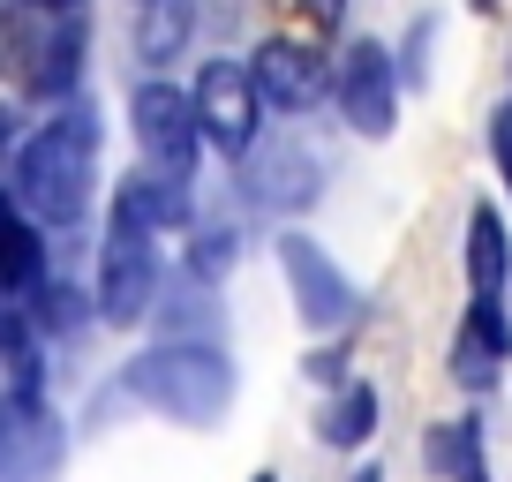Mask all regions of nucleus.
<instances>
[{
	"instance_id": "obj_1",
	"label": "nucleus",
	"mask_w": 512,
	"mask_h": 482,
	"mask_svg": "<svg viewBox=\"0 0 512 482\" xmlns=\"http://www.w3.org/2000/svg\"><path fill=\"white\" fill-rule=\"evenodd\" d=\"M98 196V106L68 98L8 159V204L31 226H76Z\"/></svg>"
},
{
	"instance_id": "obj_2",
	"label": "nucleus",
	"mask_w": 512,
	"mask_h": 482,
	"mask_svg": "<svg viewBox=\"0 0 512 482\" xmlns=\"http://www.w3.org/2000/svg\"><path fill=\"white\" fill-rule=\"evenodd\" d=\"M121 385L136 392L144 407H159V415L174 422H219L226 400H234V370H226V354L219 347H151L136 354L121 370Z\"/></svg>"
},
{
	"instance_id": "obj_3",
	"label": "nucleus",
	"mask_w": 512,
	"mask_h": 482,
	"mask_svg": "<svg viewBox=\"0 0 512 482\" xmlns=\"http://www.w3.org/2000/svg\"><path fill=\"white\" fill-rule=\"evenodd\" d=\"M166 264H159V234H144L136 219L106 211V241H98V279H91V317L98 324H144L159 309Z\"/></svg>"
},
{
	"instance_id": "obj_4",
	"label": "nucleus",
	"mask_w": 512,
	"mask_h": 482,
	"mask_svg": "<svg viewBox=\"0 0 512 482\" xmlns=\"http://www.w3.org/2000/svg\"><path fill=\"white\" fill-rule=\"evenodd\" d=\"M128 129H136V151H144V174H166V181H196L204 166V136H196V113H189V91L166 76L136 83L128 98Z\"/></svg>"
},
{
	"instance_id": "obj_5",
	"label": "nucleus",
	"mask_w": 512,
	"mask_h": 482,
	"mask_svg": "<svg viewBox=\"0 0 512 482\" xmlns=\"http://www.w3.org/2000/svg\"><path fill=\"white\" fill-rule=\"evenodd\" d=\"M332 106L354 136L384 144V136L400 129V68H392V46L377 38H347L332 61Z\"/></svg>"
},
{
	"instance_id": "obj_6",
	"label": "nucleus",
	"mask_w": 512,
	"mask_h": 482,
	"mask_svg": "<svg viewBox=\"0 0 512 482\" xmlns=\"http://www.w3.org/2000/svg\"><path fill=\"white\" fill-rule=\"evenodd\" d=\"M189 113H196V136H204L211 151L241 159V151L264 136V98H256V83H249V61H204L196 83H189Z\"/></svg>"
},
{
	"instance_id": "obj_7",
	"label": "nucleus",
	"mask_w": 512,
	"mask_h": 482,
	"mask_svg": "<svg viewBox=\"0 0 512 482\" xmlns=\"http://www.w3.org/2000/svg\"><path fill=\"white\" fill-rule=\"evenodd\" d=\"M234 166H241V196L256 211H302L324 189V151L309 136H256Z\"/></svg>"
},
{
	"instance_id": "obj_8",
	"label": "nucleus",
	"mask_w": 512,
	"mask_h": 482,
	"mask_svg": "<svg viewBox=\"0 0 512 482\" xmlns=\"http://www.w3.org/2000/svg\"><path fill=\"white\" fill-rule=\"evenodd\" d=\"M279 272H287L294 309H302L309 332H347V324H354V309H362V287H354V279L339 272V264L324 257L309 234H279Z\"/></svg>"
},
{
	"instance_id": "obj_9",
	"label": "nucleus",
	"mask_w": 512,
	"mask_h": 482,
	"mask_svg": "<svg viewBox=\"0 0 512 482\" xmlns=\"http://www.w3.org/2000/svg\"><path fill=\"white\" fill-rule=\"evenodd\" d=\"M68 460V430L53 422L46 400L0 392V482H53Z\"/></svg>"
},
{
	"instance_id": "obj_10",
	"label": "nucleus",
	"mask_w": 512,
	"mask_h": 482,
	"mask_svg": "<svg viewBox=\"0 0 512 482\" xmlns=\"http://www.w3.org/2000/svg\"><path fill=\"white\" fill-rule=\"evenodd\" d=\"M249 83L264 98V113H317L332 98V68L324 53H309L302 38H264L249 53Z\"/></svg>"
},
{
	"instance_id": "obj_11",
	"label": "nucleus",
	"mask_w": 512,
	"mask_h": 482,
	"mask_svg": "<svg viewBox=\"0 0 512 482\" xmlns=\"http://www.w3.org/2000/svg\"><path fill=\"white\" fill-rule=\"evenodd\" d=\"M505 354H512V324H505V302H467L460 332H452V385L460 392H497L505 377Z\"/></svg>"
},
{
	"instance_id": "obj_12",
	"label": "nucleus",
	"mask_w": 512,
	"mask_h": 482,
	"mask_svg": "<svg viewBox=\"0 0 512 482\" xmlns=\"http://www.w3.org/2000/svg\"><path fill=\"white\" fill-rule=\"evenodd\" d=\"M113 211L121 219H136L144 234H181L189 226V211H196V181H166V174H128L121 189H113Z\"/></svg>"
},
{
	"instance_id": "obj_13",
	"label": "nucleus",
	"mask_w": 512,
	"mask_h": 482,
	"mask_svg": "<svg viewBox=\"0 0 512 482\" xmlns=\"http://www.w3.org/2000/svg\"><path fill=\"white\" fill-rule=\"evenodd\" d=\"M38 287H46V241L8 204V189H0V294H8V302H31Z\"/></svg>"
},
{
	"instance_id": "obj_14",
	"label": "nucleus",
	"mask_w": 512,
	"mask_h": 482,
	"mask_svg": "<svg viewBox=\"0 0 512 482\" xmlns=\"http://www.w3.org/2000/svg\"><path fill=\"white\" fill-rule=\"evenodd\" d=\"M422 460H430L445 482H490V430H482V415L430 422V437H422Z\"/></svg>"
},
{
	"instance_id": "obj_15",
	"label": "nucleus",
	"mask_w": 512,
	"mask_h": 482,
	"mask_svg": "<svg viewBox=\"0 0 512 482\" xmlns=\"http://www.w3.org/2000/svg\"><path fill=\"white\" fill-rule=\"evenodd\" d=\"M505 272H512V234L497 219V204H475L467 211V294L505 302Z\"/></svg>"
},
{
	"instance_id": "obj_16",
	"label": "nucleus",
	"mask_w": 512,
	"mask_h": 482,
	"mask_svg": "<svg viewBox=\"0 0 512 482\" xmlns=\"http://www.w3.org/2000/svg\"><path fill=\"white\" fill-rule=\"evenodd\" d=\"M377 385H369V377H347V385H332L324 392V407H317V437L332 452H362L369 437H377Z\"/></svg>"
},
{
	"instance_id": "obj_17",
	"label": "nucleus",
	"mask_w": 512,
	"mask_h": 482,
	"mask_svg": "<svg viewBox=\"0 0 512 482\" xmlns=\"http://www.w3.org/2000/svg\"><path fill=\"white\" fill-rule=\"evenodd\" d=\"M189 38H196V0H136V61L144 68L189 61Z\"/></svg>"
},
{
	"instance_id": "obj_18",
	"label": "nucleus",
	"mask_w": 512,
	"mask_h": 482,
	"mask_svg": "<svg viewBox=\"0 0 512 482\" xmlns=\"http://www.w3.org/2000/svg\"><path fill=\"white\" fill-rule=\"evenodd\" d=\"M76 76H83V16H61V23L46 31V38H38V68H31V91H38V98H61V106H68Z\"/></svg>"
},
{
	"instance_id": "obj_19",
	"label": "nucleus",
	"mask_w": 512,
	"mask_h": 482,
	"mask_svg": "<svg viewBox=\"0 0 512 482\" xmlns=\"http://www.w3.org/2000/svg\"><path fill=\"white\" fill-rule=\"evenodd\" d=\"M226 264H234V234H226V226H211V234L189 241V279H196V287H211Z\"/></svg>"
},
{
	"instance_id": "obj_20",
	"label": "nucleus",
	"mask_w": 512,
	"mask_h": 482,
	"mask_svg": "<svg viewBox=\"0 0 512 482\" xmlns=\"http://www.w3.org/2000/svg\"><path fill=\"white\" fill-rule=\"evenodd\" d=\"M430 46H437V23H430V16H415L407 46L392 53V68H400V91H407V83H430Z\"/></svg>"
},
{
	"instance_id": "obj_21",
	"label": "nucleus",
	"mask_w": 512,
	"mask_h": 482,
	"mask_svg": "<svg viewBox=\"0 0 512 482\" xmlns=\"http://www.w3.org/2000/svg\"><path fill=\"white\" fill-rule=\"evenodd\" d=\"M23 53H38V38H31V0H0V68L23 61Z\"/></svg>"
},
{
	"instance_id": "obj_22",
	"label": "nucleus",
	"mask_w": 512,
	"mask_h": 482,
	"mask_svg": "<svg viewBox=\"0 0 512 482\" xmlns=\"http://www.w3.org/2000/svg\"><path fill=\"white\" fill-rule=\"evenodd\" d=\"M490 151H497V174H505V196H512V98L497 106V121H490Z\"/></svg>"
},
{
	"instance_id": "obj_23",
	"label": "nucleus",
	"mask_w": 512,
	"mask_h": 482,
	"mask_svg": "<svg viewBox=\"0 0 512 482\" xmlns=\"http://www.w3.org/2000/svg\"><path fill=\"white\" fill-rule=\"evenodd\" d=\"M309 377H317L324 392L347 385V347H339V339H332V347H317V354H309Z\"/></svg>"
},
{
	"instance_id": "obj_24",
	"label": "nucleus",
	"mask_w": 512,
	"mask_h": 482,
	"mask_svg": "<svg viewBox=\"0 0 512 482\" xmlns=\"http://www.w3.org/2000/svg\"><path fill=\"white\" fill-rule=\"evenodd\" d=\"M23 136H31V129H23V113H8V106H0V159H16V144H23Z\"/></svg>"
},
{
	"instance_id": "obj_25",
	"label": "nucleus",
	"mask_w": 512,
	"mask_h": 482,
	"mask_svg": "<svg viewBox=\"0 0 512 482\" xmlns=\"http://www.w3.org/2000/svg\"><path fill=\"white\" fill-rule=\"evenodd\" d=\"M302 8H309L317 23H339V16H347V0H302Z\"/></svg>"
},
{
	"instance_id": "obj_26",
	"label": "nucleus",
	"mask_w": 512,
	"mask_h": 482,
	"mask_svg": "<svg viewBox=\"0 0 512 482\" xmlns=\"http://www.w3.org/2000/svg\"><path fill=\"white\" fill-rule=\"evenodd\" d=\"M31 8H38V16H76L83 0H31Z\"/></svg>"
},
{
	"instance_id": "obj_27",
	"label": "nucleus",
	"mask_w": 512,
	"mask_h": 482,
	"mask_svg": "<svg viewBox=\"0 0 512 482\" xmlns=\"http://www.w3.org/2000/svg\"><path fill=\"white\" fill-rule=\"evenodd\" d=\"M347 482H384V467H377V460H362V467H347Z\"/></svg>"
},
{
	"instance_id": "obj_28",
	"label": "nucleus",
	"mask_w": 512,
	"mask_h": 482,
	"mask_svg": "<svg viewBox=\"0 0 512 482\" xmlns=\"http://www.w3.org/2000/svg\"><path fill=\"white\" fill-rule=\"evenodd\" d=\"M249 482H279V475H272V467H264V475H249Z\"/></svg>"
}]
</instances>
